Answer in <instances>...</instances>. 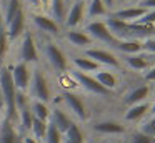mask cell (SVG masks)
<instances>
[{"label":"cell","mask_w":155,"mask_h":143,"mask_svg":"<svg viewBox=\"0 0 155 143\" xmlns=\"http://www.w3.org/2000/svg\"><path fill=\"white\" fill-rule=\"evenodd\" d=\"M0 90H2V98H4V118L10 120L14 125L18 122V112L15 106V90L14 82L10 75V67L0 65Z\"/></svg>","instance_id":"obj_1"},{"label":"cell","mask_w":155,"mask_h":143,"mask_svg":"<svg viewBox=\"0 0 155 143\" xmlns=\"http://www.w3.org/2000/svg\"><path fill=\"white\" fill-rule=\"evenodd\" d=\"M30 100H38L44 103H50L52 102V90H50V83L48 78L45 76V73L38 68H32V78H30V85L27 90Z\"/></svg>","instance_id":"obj_2"},{"label":"cell","mask_w":155,"mask_h":143,"mask_svg":"<svg viewBox=\"0 0 155 143\" xmlns=\"http://www.w3.org/2000/svg\"><path fill=\"white\" fill-rule=\"evenodd\" d=\"M84 55L87 58L94 60L95 63L98 65H104L110 70H117V68H122V62L118 58V55H115L114 52H110V48H102V47H90V48L84 50Z\"/></svg>","instance_id":"obj_3"},{"label":"cell","mask_w":155,"mask_h":143,"mask_svg":"<svg viewBox=\"0 0 155 143\" xmlns=\"http://www.w3.org/2000/svg\"><path fill=\"white\" fill-rule=\"evenodd\" d=\"M42 53H44L47 63L57 72H67L68 67V58L64 53V50L54 42H44L42 43Z\"/></svg>","instance_id":"obj_4"},{"label":"cell","mask_w":155,"mask_h":143,"mask_svg":"<svg viewBox=\"0 0 155 143\" xmlns=\"http://www.w3.org/2000/svg\"><path fill=\"white\" fill-rule=\"evenodd\" d=\"M87 20V0H74L68 5L65 22L62 27L67 30H75Z\"/></svg>","instance_id":"obj_5"},{"label":"cell","mask_w":155,"mask_h":143,"mask_svg":"<svg viewBox=\"0 0 155 143\" xmlns=\"http://www.w3.org/2000/svg\"><path fill=\"white\" fill-rule=\"evenodd\" d=\"M18 62L27 63V65H35L40 62V52H38L34 35H30V33L22 35L20 47H18Z\"/></svg>","instance_id":"obj_6"},{"label":"cell","mask_w":155,"mask_h":143,"mask_svg":"<svg viewBox=\"0 0 155 143\" xmlns=\"http://www.w3.org/2000/svg\"><path fill=\"white\" fill-rule=\"evenodd\" d=\"M85 32L90 35V38L94 40L95 43H105V45L108 47H114L115 42H117V38H114L112 37V33L108 32L107 25H105L104 20H88L87 23H85Z\"/></svg>","instance_id":"obj_7"},{"label":"cell","mask_w":155,"mask_h":143,"mask_svg":"<svg viewBox=\"0 0 155 143\" xmlns=\"http://www.w3.org/2000/svg\"><path fill=\"white\" fill-rule=\"evenodd\" d=\"M10 75H12V82H14L15 90L17 92H27L32 78V67L22 62H15L10 67Z\"/></svg>","instance_id":"obj_8"},{"label":"cell","mask_w":155,"mask_h":143,"mask_svg":"<svg viewBox=\"0 0 155 143\" xmlns=\"http://www.w3.org/2000/svg\"><path fill=\"white\" fill-rule=\"evenodd\" d=\"M70 75H72V78L75 80V83L80 85L82 88L87 90V92L94 93V95H100V96H108L110 95V92L105 90L104 86L94 78V75H90V73H82V72H77V70H72Z\"/></svg>","instance_id":"obj_9"},{"label":"cell","mask_w":155,"mask_h":143,"mask_svg":"<svg viewBox=\"0 0 155 143\" xmlns=\"http://www.w3.org/2000/svg\"><path fill=\"white\" fill-rule=\"evenodd\" d=\"M62 103H64L65 108H67L77 120L85 122V120L88 118V112H87V106H85L84 100H82L80 96H77L75 93H72V92L62 93Z\"/></svg>","instance_id":"obj_10"},{"label":"cell","mask_w":155,"mask_h":143,"mask_svg":"<svg viewBox=\"0 0 155 143\" xmlns=\"http://www.w3.org/2000/svg\"><path fill=\"white\" fill-rule=\"evenodd\" d=\"M30 18H32V23L35 25V28H38L40 32L48 33V35H52V37L60 35L62 27L58 25V23L55 22V20L52 18L50 15H47V13H42V12H32Z\"/></svg>","instance_id":"obj_11"},{"label":"cell","mask_w":155,"mask_h":143,"mask_svg":"<svg viewBox=\"0 0 155 143\" xmlns=\"http://www.w3.org/2000/svg\"><path fill=\"white\" fill-rule=\"evenodd\" d=\"M25 25H27V17H25L24 8L20 12H17V15L10 20V23L5 25V30H7V37L8 42H14L18 37H22L25 33Z\"/></svg>","instance_id":"obj_12"},{"label":"cell","mask_w":155,"mask_h":143,"mask_svg":"<svg viewBox=\"0 0 155 143\" xmlns=\"http://www.w3.org/2000/svg\"><path fill=\"white\" fill-rule=\"evenodd\" d=\"M65 40H67L68 43H72L74 47H77V48H90V47L95 45V42L90 38V35H88L85 30H80V28H75V30H67L65 32Z\"/></svg>","instance_id":"obj_13"},{"label":"cell","mask_w":155,"mask_h":143,"mask_svg":"<svg viewBox=\"0 0 155 143\" xmlns=\"http://www.w3.org/2000/svg\"><path fill=\"white\" fill-rule=\"evenodd\" d=\"M120 62H124L128 68L135 70V72H145V70L152 65L150 55H148L147 52L134 53V55H122Z\"/></svg>","instance_id":"obj_14"},{"label":"cell","mask_w":155,"mask_h":143,"mask_svg":"<svg viewBox=\"0 0 155 143\" xmlns=\"http://www.w3.org/2000/svg\"><path fill=\"white\" fill-rule=\"evenodd\" d=\"M145 12H147V10L142 8V7H138V5H135V7H124V8H120V10H112V12L108 13V17L130 23V22H137L138 18H142V17L145 15Z\"/></svg>","instance_id":"obj_15"},{"label":"cell","mask_w":155,"mask_h":143,"mask_svg":"<svg viewBox=\"0 0 155 143\" xmlns=\"http://www.w3.org/2000/svg\"><path fill=\"white\" fill-rule=\"evenodd\" d=\"M92 130H94L95 133H98V135H124L125 132H127V128H125V125H122V123L118 122H114V120H102V122H95L94 125H92Z\"/></svg>","instance_id":"obj_16"},{"label":"cell","mask_w":155,"mask_h":143,"mask_svg":"<svg viewBox=\"0 0 155 143\" xmlns=\"http://www.w3.org/2000/svg\"><path fill=\"white\" fill-rule=\"evenodd\" d=\"M48 123H50L52 126H55V128L64 135L75 122L70 118V115H67L62 108H52L50 110V116H48Z\"/></svg>","instance_id":"obj_17"},{"label":"cell","mask_w":155,"mask_h":143,"mask_svg":"<svg viewBox=\"0 0 155 143\" xmlns=\"http://www.w3.org/2000/svg\"><path fill=\"white\" fill-rule=\"evenodd\" d=\"M0 143H22V135L7 118L0 120Z\"/></svg>","instance_id":"obj_18"},{"label":"cell","mask_w":155,"mask_h":143,"mask_svg":"<svg viewBox=\"0 0 155 143\" xmlns=\"http://www.w3.org/2000/svg\"><path fill=\"white\" fill-rule=\"evenodd\" d=\"M152 93L150 85H138L135 88H132L130 92L125 95L124 98V105L132 106V105H137V103L142 102H148V95Z\"/></svg>","instance_id":"obj_19"},{"label":"cell","mask_w":155,"mask_h":143,"mask_svg":"<svg viewBox=\"0 0 155 143\" xmlns=\"http://www.w3.org/2000/svg\"><path fill=\"white\" fill-rule=\"evenodd\" d=\"M112 48H114L115 52L122 53V55H134V53L143 52V43H142L140 40L125 38V40H117Z\"/></svg>","instance_id":"obj_20"},{"label":"cell","mask_w":155,"mask_h":143,"mask_svg":"<svg viewBox=\"0 0 155 143\" xmlns=\"http://www.w3.org/2000/svg\"><path fill=\"white\" fill-rule=\"evenodd\" d=\"M94 78L97 80V82L100 83L105 90H108L110 93L118 86V78H117V75H115L110 68H98L97 72H95Z\"/></svg>","instance_id":"obj_21"},{"label":"cell","mask_w":155,"mask_h":143,"mask_svg":"<svg viewBox=\"0 0 155 143\" xmlns=\"http://www.w3.org/2000/svg\"><path fill=\"white\" fill-rule=\"evenodd\" d=\"M48 15L58 23V25H64L65 22V15H67V10H68V3L65 0H48Z\"/></svg>","instance_id":"obj_22"},{"label":"cell","mask_w":155,"mask_h":143,"mask_svg":"<svg viewBox=\"0 0 155 143\" xmlns=\"http://www.w3.org/2000/svg\"><path fill=\"white\" fill-rule=\"evenodd\" d=\"M148 112H150V102L137 103V105H132L127 108V112L124 115V120L125 122H137V120L143 118Z\"/></svg>","instance_id":"obj_23"},{"label":"cell","mask_w":155,"mask_h":143,"mask_svg":"<svg viewBox=\"0 0 155 143\" xmlns=\"http://www.w3.org/2000/svg\"><path fill=\"white\" fill-rule=\"evenodd\" d=\"M22 8H24L22 0H5L4 7H2V15H0L2 23H4V25L10 23V20L14 18V17L17 15V12H20Z\"/></svg>","instance_id":"obj_24"},{"label":"cell","mask_w":155,"mask_h":143,"mask_svg":"<svg viewBox=\"0 0 155 143\" xmlns=\"http://www.w3.org/2000/svg\"><path fill=\"white\" fill-rule=\"evenodd\" d=\"M108 8L104 0H87V20H97L100 17H108Z\"/></svg>","instance_id":"obj_25"},{"label":"cell","mask_w":155,"mask_h":143,"mask_svg":"<svg viewBox=\"0 0 155 143\" xmlns=\"http://www.w3.org/2000/svg\"><path fill=\"white\" fill-rule=\"evenodd\" d=\"M72 63H74L75 70L77 72H82V73H90V72H97L98 68H102L98 63H95L94 60L87 58L85 55H80V57H72Z\"/></svg>","instance_id":"obj_26"},{"label":"cell","mask_w":155,"mask_h":143,"mask_svg":"<svg viewBox=\"0 0 155 143\" xmlns=\"http://www.w3.org/2000/svg\"><path fill=\"white\" fill-rule=\"evenodd\" d=\"M28 110L32 112L34 118L42 120V122H48V116H50V106L44 102H38V100H30L28 103Z\"/></svg>","instance_id":"obj_27"},{"label":"cell","mask_w":155,"mask_h":143,"mask_svg":"<svg viewBox=\"0 0 155 143\" xmlns=\"http://www.w3.org/2000/svg\"><path fill=\"white\" fill-rule=\"evenodd\" d=\"M64 138L68 140V141H74V143H85V133H84V130H82L80 125L74 123V125L64 133Z\"/></svg>","instance_id":"obj_28"},{"label":"cell","mask_w":155,"mask_h":143,"mask_svg":"<svg viewBox=\"0 0 155 143\" xmlns=\"http://www.w3.org/2000/svg\"><path fill=\"white\" fill-rule=\"evenodd\" d=\"M47 125L48 122H42V120L34 118V123H32V128H30V136L42 143L45 138V133H47Z\"/></svg>","instance_id":"obj_29"},{"label":"cell","mask_w":155,"mask_h":143,"mask_svg":"<svg viewBox=\"0 0 155 143\" xmlns=\"http://www.w3.org/2000/svg\"><path fill=\"white\" fill-rule=\"evenodd\" d=\"M17 123L20 125V130L24 133H30L32 123H34V115H32V112L28 110V106L18 112V122Z\"/></svg>","instance_id":"obj_30"},{"label":"cell","mask_w":155,"mask_h":143,"mask_svg":"<svg viewBox=\"0 0 155 143\" xmlns=\"http://www.w3.org/2000/svg\"><path fill=\"white\" fill-rule=\"evenodd\" d=\"M8 45H10V42H8L7 37V30H5V25L2 23V18H0V65H2V62H4L5 55L8 52Z\"/></svg>","instance_id":"obj_31"},{"label":"cell","mask_w":155,"mask_h":143,"mask_svg":"<svg viewBox=\"0 0 155 143\" xmlns=\"http://www.w3.org/2000/svg\"><path fill=\"white\" fill-rule=\"evenodd\" d=\"M64 140V135L58 132L55 126H52L50 123L47 125V133H45V138H44V143H62Z\"/></svg>","instance_id":"obj_32"},{"label":"cell","mask_w":155,"mask_h":143,"mask_svg":"<svg viewBox=\"0 0 155 143\" xmlns=\"http://www.w3.org/2000/svg\"><path fill=\"white\" fill-rule=\"evenodd\" d=\"M127 143H155V138L152 136H147L145 133H142L140 130H135L128 135Z\"/></svg>","instance_id":"obj_33"},{"label":"cell","mask_w":155,"mask_h":143,"mask_svg":"<svg viewBox=\"0 0 155 143\" xmlns=\"http://www.w3.org/2000/svg\"><path fill=\"white\" fill-rule=\"evenodd\" d=\"M138 130H140L142 133H145L147 136L155 138V116L152 115L148 120H145V122L140 125V128H138Z\"/></svg>","instance_id":"obj_34"},{"label":"cell","mask_w":155,"mask_h":143,"mask_svg":"<svg viewBox=\"0 0 155 143\" xmlns=\"http://www.w3.org/2000/svg\"><path fill=\"white\" fill-rule=\"evenodd\" d=\"M135 23H142V25H155V10H147L142 18H138Z\"/></svg>","instance_id":"obj_35"},{"label":"cell","mask_w":155,"mask_h":143,"mask_svg":"<svg viewBox=\"0 0 155 143\" xmlns=\"http://www.w3.org/2000/svg\"><path fill=\"white\" fill-rule=\"evenodd\" d=\"M142 43H143V52H147L148 55H155V37L143 40Z\"/></svg>","instance_id":"obj_36"},{"label":"cell","mask_w":155,"mask_h":143,"mask_svg":"<svg viewBox=\"0 0 155 143\" xmlns=\"http://www.w3.org/2000/svg\"><path fill=\"white\" fill-rule=\"evenodd\" d=\"M143 80H145V82H155V63H153V65H150L143 72Z\"/></svg>","instance_id":"obj_37"},{"label":"cell","mask_w":155,"mask_h":143,"mask_svg":"<svg viewBox=\"0 0 155 143\" xmlns=\"http://www.w3.org/2000/svg\"><path fill=\"white\" fill-rule=\"evenodd\" d=\"M138 7H142L145 10H155V0H140Z\"/></svg>","instance_id":"obj_38"},{"label":"cell","mask_w":155,"mask_h":143,"mask_svg":"<svg viewBox=\"0 0 155 143\" xmlns=\"http://www.w3.org/2000/svg\"><path fill=\"white\" fill-rule=\"evenodd\" d=\"M25 2H27V5H28V7H32L34 10H40V8H42L40 0H25Z\"/></svg>","instance_id":"obj_39"},{"label":"cell","mask_w":155,"mask_h":143,"mask_svg":"<svg viewBox=\"0 0 155 143\" xmlns=\"http://www.w3.org/2000/svg\"><path fill=\"white\" fill-rule=\"evenodd\" d=\"M22 143H40V141H37L35 138H32L30 135H25V136H22Z\"/></svg>","instance_id":"obj_40"},{"label":"cell","mask_w":155,"mask_h":143,"mask_svg":"<svg viewBox=\"0 0 155 143\" xmlns=\"http://www.w3.org/2000/svg\"><path fill=\"white\" fill-rule=\"evenodd\" d=\"M104 3H105V7L108 8V12H112V10H114V7H115V0H104Z\"/></svg>","instance_id":"obj_41"},{"label":"cell","mask_w":155,"mask_h":143,"mask_svg":"<svg viewBox=\"0 0 155 143\" xmlns=\"http://www.w3.org/2000/svg\"><path fill=\"white\" fill-rule=\"evenodd\" d=\"M0 113H4V98H2V90H0Z\"/></svg>","instance_id":"obj_42"},{"label":"cell","mask_w":155,"mask_h":143,"mask_svg":"<svg viewBox=\"0 0 155 143\" xmlns=\"http://www.w3.org/2000/svg\"><path fill=\"white\" fill-rule=\"evenodd\" d=\"M150 113L155 116V102H153V103H150Z\"/></svg>","instance_id":"obj_43"},{"label":"cell","mask_w":155,"mask_h":143,"mask_svg":"<svg viewBox=\"0 0 155 143\" xmlns=\"http://www.w3.org/2000/svg\"><path fill=\"white\" fill-rule=\"evenodd\" d=\"M40 3H42V8H44V7L48 5V0H40Z\"/></svg>","instance_id":"obj_44"},{"label":"cell","mask_w":155,"mask_h":143,"mask_svg":"<svg viewBox=\"0 0 155 143\" xmlns=\"http://www.w3.org/2000/svg\"><path fill=\"white\" fill-rule=\"evenodd\" d=\"M128 3V2H132V0H115V3Z\"/></svg>","instance_id":"obj_45"},{"label":"cell","mask_w":155,"mask_h":143,"mask_svg":"<svg viewBox=\"0 0 155 143\" xmlns=\"http://www.w3.org/2000/svg\"><path fill=\"white\" fill-rule=\"evenodd\" d=\"M150 62H152V63H155V55H150Z\"/></svg>","instance_id":"obj_46"},{"label":"cell","mask_w":155,"mask_h":143,"mask_svg":"<svg viewBox=\"0 0 155 143\" xmlns=\"http://www.w3.org/2000/svg\"><path fill=\"white\" fill-rule=\"evenodd\" d=\"M65 2H67V3H68V5H70V3H72V2H74V0H65Z\"/></svg>","instance_id":"obj_47"},{"label":"cell","mask_w":155,"mask_h":143,"mask_svg":"<svg viewBox=\"0 0 155 143\" xmlns=\"http://www.w3.org/2000/svg\"><path fill=\"white\" fill-rule=\"evenodd\" d=\"M153 93H155V86H153Z\"/></svg>","instance_id":"obj_48"}]
</instances>
